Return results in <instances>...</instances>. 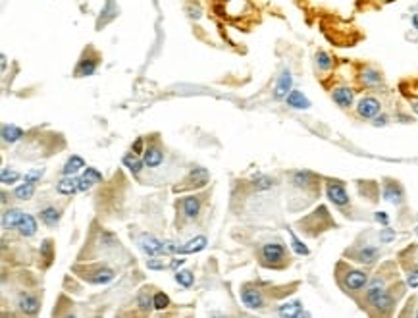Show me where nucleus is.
<instances>
[{
  "label": "nucleus",
  "instance_id": "412c9836",
  "mask_svg": "<svg viewBox=\"0 0 418 318\" xmlns=\"http://www.w3.org/2000/svg\"><path fill=\"white\" fill-rule=\"evenodd\" d=\"M56 191H58L60 195H66V197L73 195L75 191H79L78 178H75V175H64V178L56 183Z\"/></svg>",
  "mask_w": 418,
  "mask_h": 318
},
{
  "label": "nucleus",
  "instance_id": "4c0bfd02",
  "mask_svg": "<svg viewBox=\"0 0 418 318\" xmlns=\"http://www.w3.org/2000/svg\"><path fill=\"white\" fill-rule=\"evenodd\" d=\"M153 301H155L156 310H164V308L170 307V297H168L166 293H162V291L155 293V295H153Z\"/></svg>",
  "mask_w": 418,
  "mask_h": 318
},
{
  "label": "nucleus",
  "instance_id": "dca6fc26",
  "mask_svg": "<svg viewBox=\"0 0 418 318\" xmlns=\"http://www.w3.org/2000/svg\"><path fill=\"white\" fill-rule=\"evenodd\" d=\"M378 257H379L378 247H374V245H364V247H360V249L357 251L355 260H359V262H362V264H374V262L378 260Z\"/></svg>",
  "mask_w": 418,
  "mask_h": 318
},
{
  "label": "nucleus",
  "instance_id": "9d476101",
  "mask_svg": "<svg viewBox=\"0 0 418 318\" xmlns=\"http://www.w3.org/2000/svg\"><path fill=\"white\" fill-rule=\"evenodd\" d=\"M114 270L110 268H97L93 270V272H87L83 278L87 279L89 284H95V286H104V284H108V281H112L114 279Z\"/></svg>",
  "mask_w": 418,
  "mask_h": 318
},
{
  "label": "nucleus",
  "instance_id": "20e7f679",
  "mask_svg": "<svg viewBox=\"0 0 418 318\" xmlns=\"http://www.w3.org/2000/svg\"><path fill=\"white\" fill-rule=\"evenodd\" d=\"M379 108H382V104H379L378 98L362 96L359 100V104H357V114L360 118H364V120H372V118H376L379 114Z\"/></svg>",
  "mask_w": 418,
  "mask_h": 318
},
{
  "label": "nucleus",
  "instance_id": "2eb2a0df",
  "mask_svg": "<svg viewBox=\"0 0 418 318\" xmlns=\"http://www.w3.org/2000/svg\"><path fill=\"white\" fill-rule=\"evenodd\" d=\"M18 307H20L25 314H37V312H39L41 303L35 295H31V293H21L20 297H18Z\"/></svg>",
  "mask_w": 418,
  "mask_h": 318
},
{
  "label": "nucleus",
  "instance_id": "72a5a7b5",
  "mask_svg": "<svg viewBox=\"0 0 418 318\" xmlns=\"http://www.w3.org/2000/svg\"><path fill=\"white\" fill-rule=\"evenodd\" d=\"M316 66H318V69H322V72H328L331 66H333V60L330 58V54L328 52H316Z\"/></svg>",
  "mask_w": 418,
  "mask_h": 318
},
{
  "label": "nucleus",
  "instance_id": "a878e982",
  "mask_svg": "<svg viewBox=\"0 0 418 318\" xmlns=\"http://www.w3.org/2000/svg\"><path fill=\"white\" fill-rule=\"evenodd\" d=\"M23 135H25V131L21 127H18V125H2V139L6 143H18V141L23 139Z\"/></svg>",
  "mask_w": 418,
  "mask_h": 318
},
{
  "label": "nucleus",
  "instance_id": "a18cd8bd",
  "mask_svg": "<svg viewBox=\"0 0 418 318\" xmlns=\"http://www.w3.org/2000/svg\"><path fill=\"white\" fill-rule=\"evenodd\" d=\"M41 255H43V257H47V259L52 257V241L50 239L43 241V245H41Z\"/></svg>",
  "mask_w": 418,
  "mask_h": 318
},
{
  "label": "nucleus",
  "instance_id": "f704fd0d",
  "mask_svg": "<svg viewBox=\"0 0 418 318\" xmlns=\"http://www.w3.org/2000/svg\"><path fill=\"white\" fill-rule=\"evenodd\" d=\"M20 178H21L20 172L10 170V168H2V172H0V182L4 183V185H12V183L18 182Z\"/></svg>",
  "mask_w": 418,
  "mask_h": 318
},
{
  "label": "nucleus",
  "instance_id": "3c124183",
  "mask_svg": "<svg viewBox=\"0 0 418 318\" xmlns=\"http://www.w3.org/2000/svg\"><path fill=\"white\" fill-rule=\"evenodd\" d=\"M388 124V116L386 114H378L376 120H374V125H386Z\"/></svg>",
  "mask_w": 418,
  "mask_h": 318
},
{
  "label": "nucleus",
  "instance_id": "de8ad7c7",
  "mask_svg": "<svg viewBox=\"0 0 418 318\" xmlns=\"http://www.w3.org/2000/svg\"><path fill=\"white\" fill-rule=\"evenodd\" d=\"M146 268H150V270H164V268H166V264L162 262V260L148 259V260H146Z\"/></svg>",
  "mask_w": 418,
  "mask_h": 318
},
{
  "label": "nucleus",
  "instance_id": "cd10ccee",
  "mask_svg": "<svg viewBox=\"0 0 418 318\" xmlns=\"http://www.w3.org/2000/svg\"><path fill=\"white\" fill-rule=\"evenodd\" d=\"M97 72V60L95 58H83L75 67V76H93Z\"/></svg>",
  "mask_w": 418,
  "mask_h": 318
},
{
  "label": "nucleus",
  "instance_id": "f03ea898",
  "mask_svg": "<svg viewBox=\"0 0 418 318\" xmlns=\"http://www.w3.org/2000/svg\"><path fill=\"white\" fill-rule=\"evenodd\" d=\"M326 195L335 206H347L349 204V193L341 182H328L326 183Z\"/></svg>",
  "mask_w": 418,
  "mask_h": 318
},
{
  "label": "nucleus",
  "instance_id": "6e6d98bb",
  "mask_svg": "<svg viewBox=\"0 0 418 318\" xmlns=\"http://www.w3.org/2000/svg\"><path fill=\"white\" fill-rule=\"evenodd\" d=\"M416 316H418V312H416Z\"/></svg>",
  "mask_w": 418,
  "mask_h": 318
},
{
  "label": "nucleus",
  "instance_id": "603ef678",
  "mask_svg": "<svg viewBox=\"0 0 418 318\" xmlns=\"http://www.w3.org/2000/svg\"><path fill=\"white\" fill-rule=\"evenodd\" d=\"M183 262H185V259H172V262H170L168 266H170L172 270H177L179 266H181V264H183Z\"/></svg>",
  "mask_w": 418,
  "mask_h": 318
},
{
  "label": "nucleus",
  "instance_id": "37998d69",
  "mask_svg": "<svg viewBox=\"0 0 418 318\" xmlns=\"http://www.w3.org/2000/svg\"><path fill=\"white\" fill-rule=\"evenodd\" d=\"M391 239H395V231L389 230L388 226H386L384 230L379 231V241H382V243H389Z\"/></svg>",
  "mask_w": 418,
  "mask_h": 318
},
{
  "label": "nucleus",
  "instance_id": "c9c22d12",
  "mask_svg": "<svg viewBox=\"0 0 418 318\" xmlns=\"http://www.w3.org/2000/svg\"><path fill=\"white\" fill-rule=\"evenodd\" d=\"M289 235H291V247H293V251H295L297 255H301V257H307V255L311 253V251H309V247H307V245H305V243H302V241L299 239V237H297V235H295L291 230H289Z\"/></svg>",
  "mask_w": 418,
  "mask_h": 318
},
{
  "label": "nucleus",
  "instance_id": "c03bdc74",
  "mask_svg": "<svg viewBox=\"0 0 418 318\" xmlns=\"http://www.w3.org/2000/svg\"><path fill=\"white\" fill-rule=\"evenodd\" d=\"M407 286L408 288H418V268L410 270L407 274Z\"/></svg>",
  "mask_w": 418,
  "mask_h": 318
},
{
  "label": "nucleus",
  "instance_id": "ddd939ff",
  "mask_svg": "<svg viewBox=\"0 0 418 318\" xmlns=\"http://www.w3.org/2000/svg\"><path fill=\"white\" fill-rule=\"evenodd\" d=\"M25 212L20 208H8L6 212H2V230H18V224L23 218Z\"/></svg>",
  "mask_w": 418,
  "mask_h": 318
},
{
  "label": "nucleus",
  "instance_id": "ea45409f",
  "mask_svg": "<svg viewBox=\"0 0 418 318\" xmlns=\"http://www.w3.org/2000/svg\"><path fill=\"white\" fill-rule=\"evenodd\" d=\"M83 175H85V178H89V180H91L93 183H100V182H102V173L98 172V170H95V168H85V170H83Z\"/></svg>",
  "mask_w": 418,
  "mask_h": 318
},
{
  "label": "nucleus",
  "instance_id": "473e14b6",
  "mask_svg": "<svg viewBox=\"0 0 418 318\" xmlns=\"http://www.w3.org/2000/svg\"><path fill=\"white\" fill-rule=\"evenodd\" d=\"M175 281L179 284V286H183V288H191L195 284V276L191 270H177L175 272Z\"/></svg>",
  "mask_w": 418,
  "mask_h": 318
},
{
  "label": "nucleus",
  "instance_id": "6ab92c4d",
  "mask_svg": "<svg viewBox=\"0 0 418 318\" xmlns=\"http://www.w3.org/2000/svg\"><path fill=\"white\" fill-rule=\"evenodd\" d=\"M386 279L382 278V276H376L374 279H370L368 281V288H366V303H372L374 299L378 297L379 293H384L386 291Z\"/></svg>",
  "mask_w": 418,
  "mask_h": 318
},
{
  "label": "nucleus",
  "instance_id": "49530a36",
  "mask_svg": "<svg viewBox=\"0 0 418 318\" xmlns=\"http://www.w3.org/2000/svg\"><path fill=\"white\" fill-rule=\"evenodd\" d=\"M131 151H133L135 154L145 153V141H143V137H137L135 141H133V145H131Z\"/></svg>",
  "mask_w": 418,
  "mask_h": 318
},
{
  "label": "nucleus",
  "instance_id": "79ce46f5",
  "mask_svg": "<svg viewBox=\"0 0 418 318\" xmlns=\"http://www.w3.org/2000/svg\"><path fill=\"white\" fill-rule=\"evenodd\" d=\"M95 183L91 182L89 178H85V175H79L78 178V187H79V191L81 193H87V191H91V187H93Z\"/></svg>",
  "mask_w": 418,
  "mask_h": 318
},
{
  "label": "nucleus",
  "instance_id": "bb28decb",
  "mask_svg": "<svg viewBox=\"0 0 418 318\" xmlns=\"http://www.w3.org/2000/svg\"><path fill=\"white\" fill-rule=\"evenodd\" d=\"M41 220L45 222L49 228H56V224L60 222V210L56 206H47L41 210Z\"/></svg>",
  "mask_w": 418,
  "mask_h": 318
},
{
  "label": "nucleus",
  "instance_id": "2f4dec72",
  "mask_svg": "<svg viewBox=\"0 0 418 318\" xmlns=\"http://www.w3.org/2000/svg\"><path fill=\"white\" fill-rule=\"evenodd\" d=\"M33 193H35V183L23 182L20 187H16V189H14V197H16V199H20V201H27V199L33 197Z\"/></svg>",
  "mask_w": 418,
  "mask_h": 318
},
{
  "label": "nucleus",
  "instance_id": "09e8293b",
  "mask_svg": "<svg viewBox=\"0 0 418 318\" xmlns=\"http://www.w3.org/2000/svg\"><path fill=\"white\" fill-rule=\"evenodd\" d=\"M374 218H376V222L384 224V226H388L389 224V216L386 214V212H376V214H374Z\"/></svg>",
  "mask_w": 418,
  "mask_h": 318
},
{
  "label": "nucleus",
  "instance_id": "4468645a",
  "mask_svg": "<svg viewBox=\"0 0 418 318\" xmlns=\"http://www.w3.org/2000/svg\"><path fill=\"white\" fill-rule=\"evenodd\" d=\"M278 314L280 316H309L307 310H302L301 301H287L278 307Z\"/></svg>",
  "mask_w": 418,
  "mask_h": 318
},
{
  "label": "nucleus",
  "instance_id": "5701e85b",
  "mask_svg": "<svg viewBox=\"0 0 418 318\" xmlns=\"http://www.w3.org/2000/svg\"><path fill=\"white\" fill-rule=\"evenodd\" d=\"M122 162H124V166H126L129 172L133 173V175H139V173L143 172V168H145V160L143 158H139L133 151L131 153H127L124 158H122Z\"/></svg>",
  "mask_w": 418,
  "mask_h": 318
},
{
  "label": "nucleus",
  "instance_id": "f8f14e48",
  "mask_svg": "<svg viewBox=\"0 0 418 318\" xmlns=\"http://www.w3.org/2000/svg\"><path fill=\"white\" fill-rule=\"evenodd\" d=\"M187 187H204L206 183L210 182V173H208V170L206 168H201V166H197V168H193L191 170V173H189V178H187Z\"/></svg>",
  "mask_w": 418,
  "mask_h": 318
},
{
  "label": "nucleus",
  "instance_id": "f3484780",
  "mask_svg": "<svg viewBox=\"0 0 418 318\" xmlns=\"http://www.w3.org/2000/svg\"><path fill=\"white\" fill-rule=\"evenodd\" d=\"M206 243H208V239H206L204 235H197V237H193V239L187 241L185 245H181L179 251H177V255H191V253H199V251H203L204 247H206Z\"/></svg>",
  "mask_w": 418,
  "mask_h": 318
},
{
  "label": "nucleus",
  "instance_id": "aec40b11",
  "mask_svg": "<svg viewBox=\"0 0 418 318\" xmlns=\"http://www.w3.org/2000/svg\"><path fill=\"white\" fill-rule=\"evenodd\" d=\"M285 102L295 108V110H309L311 108V100L302 95L301 91H291L289 95L285 96Z\"/></svg>",
  "mask_w": 418,
  "mask_h": 318
},
{
  "label": "nucleus",
  "instance_id": "b1692460",
  "mask_svg": "<svg viewBox=\"0 0 418 318\" xmlns=\"http://www.w3.org/2000/svg\"><path fill=\"white\" fill-rule=\"evenodd\" d=\"M143 160H145V166H148V168H158L164 162V153L158 147H148V149H145Z\"/></svg>",
  "mask_w": 418,
  "mask_h": 318
},
{
  "label": "nucleus",
  "instance_id": "c756f323",
  "mask_svg": "<svg viewBox=\"0 0 418 318\" xmlns=\"http://www.w3.org/2000/svg\"><path fill=\"white\" fill-rule=\"evenodd\" d=\"M251 183H253V187L256 191H266V189H272L276 185V180L270 178V175H264V173H256L251 180Z\"/></svg>",
  "mask_w": 418,
  "mask_h": 318
},
{
  "label": "nucleus",
  "instance_id": "864d4df0",
  "mask_svg": "<svg viewBox=\"0 0 418 318\" xmlns=\"http://www.w3.org/2000/svg\"><path fill=\"white\" fill-rule=\"evenodd\" d=\"M410 108H412V112H416L418 114V98H414V100L410 102Z\"/></svg>",
  "mask_w": 418,
  "mask_h": 318
},
{
  "label": "nucleus",
  "instance_id": "e433bc0d",
  "mask_svg": "<svg viewBox=\"0 0 418 318\" xmlns=\"http://www.w3.org/2000/svg\"><path fill=\"white\" fill-rule=\"evenodd\" d=\"M137 305H139V308L141 310H150V308H155V301H153V297L146 293V291H141L139 293V297H137Z\"/></svg>",
  "mask_w": 418,
  "mask_h": 318
},
{
  "label": "nucleus",
  "instance_id": "1a4fd4ad",
  "mask_svg": "<svg viewBox=\"0 0 418 318\" xmlns=\"http://www.w3.org/2000/svg\"><path fill=\"white\" fill-rule=\"evenodd\" d=\"M370 305L376 308L379 314H389V312H391V308L395 307V297H393V293H391L389 289H386V291H384V293H379L378 297L374 299Z\"/></svg>",
  "mask_w": 418,
  "mask_h": 318
},
{
  "label": "nucleus",
  "instance_id": "393cba45",
  "mask_svg": "<svg viewBox=\"0 0 418 318\" xmlns=\"http://www.w3.org/2000/svg\"><path fill=\"white\" fill-rule=\"evenodd\" d=\"M81 170H85V160H83L81 156H78V154L69 156L68 160H66V164L62 166V173H64V175H75V173L81 172Z\"/></svg>",
  "mask_w": 418,
  "mask_h": 318
},
{
  "label": "nucleus",
  "instance_id": "7c9ffc66",
  "mask_svg": "<svg viewBox=\"0 0 418 318\" xmlns=\"http://www.w3.org/2000/svg\"><path fill=\"white\" fill-rule=\"evenodd\" d=\"M312 175L311 172H307V170H297V172H293L291 173V183L295 185V187H309L311 185V182H312Z\"/></svg>",
  "mask_w": 418,
  "mask_h": 318
},
{
  "label": "nucleus",
  "instance_id": "8fccbe9b",
  "mask_svg": "<svg viewBox=\"0 0 418 318\" xmlns=\"http://www.w3.org/2000/svg\"><path fill=\"white\" fill-rule=\"evenodd\" d=\"M189 18H195V19H199L201 18V8L199 6H189Z\"/></svg>",
  "mask_w": 418,
  "mask_h": 318
},
{
  "label": "nucleus",
  "instance_id": "58836bf2",
  "mask_svg": "<svg viewBox=\"0 0 418 318\" xmlns=\"http://www.w3.org/2000/svg\"><path fill=\"white\" fill-rule=\"evenodd\" d=\"M177 251H179V245L175 241H162V255H177Z\"/></svg>",
  "mask_w": 418,
  "mask_h": 318
},
{
  "label": "nucleus",
  "instance_id": "39448f33",
  "mask_svg": "<svg viewBox=\"0 0 418 318\" xmlns=\"http://www.w3.org/2000/svg\"><path fill=\"white\" fill-rule=\"evenodd\" d=\"M241 301L249 308H264V305H266L262 291L258 288H253V286H245L241 289Z\"/></svg>",
  "mask_w": 418,
  "mask_h": 318
},
{
  "label": "nucleus",
  "instance_id": "5fc2aeb1",
  "mask_svg": "<svg viewBox=\"0 0 418 318\" xmlns=\"http://www.w3.org/2000/svg\"><path fill=\"white\" fill-rule=\"evenodd\" d=\"M2 72H4V69H6V54H2Z\"/></svg>",
  "mask_w": 418,
  "mask_h": 318
},
{
  "label": "nucleus",
  "instance_id": "c85d7f7f",
  "mask_svg": "<svg viewBox=\"0 0 418 318\" xmlns=\"http://www.w3.org/2000/svg\"><path fill=\"white\" fill-rule=\"evenodd\" d=\"M360 81L366 87H378L382 83V74L376 72V69H372V67H366L360 74Z\"/></svg>",
  "mask_w": 418,
  "mask_h": 318
},
{
  "label": "nucleus",
  "instance_id": "4be33fe9",
  "mask_svg": "<svg viewBox=\"0 0 418 318\" xmlns=\"http://www.w3.org/2000/svg\"><path fill=\"white\" fill-rule=\"evenodd\" d=\"M384 199L393 202V204H401V201H403V189L399 187V183L386 182V185H384Z\"/></svg>",
  "mask_w": 418,
  "mask_h": 318
},
{
  "label": "nucleus",
  "instance_id": "6e6552de",
  "mask_svg": "<svg viewBox=\"0 0 418 318\" xmlns=\"http://www.w3.org/2000/svg\"><path fill=\"white\" fill-rule=\"evenodd\" d=\"M179 206H181V214H183L185 220H195L201 212V199L195 195H189L179 201Z\"/></svg>",
  "mask_w": 418,
  "mask_h": 318
},
{
  "label": "nucleus",
  "instance_id": "f257e3e1",
  "mask_svg": "<svg viewBox=\"0 0 418 318\" xmlns=\"http://www.w3.org/2000/svg\"><path fill=\"white\" fill-rule=\"evenodd\" d=\"M287 257V251L282 243H264L260 249V259H262L264 266H272V268H280Z\"/></svg>",
  "mask_w": 418,
  "mask_h": 318
},
{
  "label": "nucleus",
  "instance_id": "9b49d317",
  "mask_svg": "<svg viewBox=\"0 0 418 318\" xmlns=\"http://www.w3.org/2000/svg\"><path fill=\"white\" fill-rule=\"evenodd\" d=\"M331 98L335 100V104H339L341 108H349L355 100V91L351 87H337L331 91Z\"/></svg>",
  "mask_w": 418,
  "mask_h": 318
},
{
  "label": "nucleus",
  "instance_id": "0eeeda50",
  "mask_svg": "<svg viewBox=\"0 0 418 318\" xmlns=\"http://www.w3.org/2000/svg\"><path fill=\"white\" fill-rule=\"evenodd\" d=\"M291 85H293L291 72H289V69H283L282 74H280V77H278V81H276V87H274V96H276L278 100L285 98V96L291 93Z\"/></svg>",
  "mask_w": 418,
  "mask_h": 318
},
{
  "label": "nucleus",
  "instance_id": "7ed1b4c3",
  "mask_svg": "<svg viewBox=\"0 0 418 318\" xmlns=\"http://www.w3.org/2000/svg\"><path fill=\"white\" fill-rule=\"evenodd\" d=\"M368 284V274L364 270H347L345 276H343V286L349 291H360V289L366 288Z\"/></svg>",
  "mask_w": 418,
  "mask_h": 318
},
{
  "label": "nucleus",
  "instance_id": "a19ab883",
  "mask_svg": "<svg viewBox=\"0 0 418 318\" xmlns=\"http://www.w3.org/2000/svg\"><path fill=\"white\" fill-rule=\"evenodd\" d=\"M45 175V170L41 168V170H31V172L25 173V182L27 183H37L41 182V178Z\"/></svg>",
  "mask_w": 418,
  "mask_h": 318
},
{
  "label": "nucleus",
  "instance_id": "423d86ee",
  "mask_svg": "<svg viewBox=\"0 0 418 318\" xmlns=\"http://www.w3.org/2000/svg\"><path fill=\"white\" fill-rule=\"evenodd\" d=\"M139 247L146 257H156L162 255V241L156 239L153 233H141L139 235Z\"/></svg>",
  "mask_w": 418,
  "mask_h": 318
},
{
  "label": "nucleus",
  "instance_id": "a211bd4d",
  "mask_svg": "<svg viewBox=\"0 0 418 318\" xmlns=\"http://www.w3.org/2000/svg\"><path fill=\"white\" fill-rule=\"evenodd\" d=\"M18 231L21 237H33L37 233V220L31 214H23V218L18 224Z\"/></svg>",
  "mask_w": 418,
  "mask_h": 318
}]
</instances>
